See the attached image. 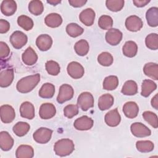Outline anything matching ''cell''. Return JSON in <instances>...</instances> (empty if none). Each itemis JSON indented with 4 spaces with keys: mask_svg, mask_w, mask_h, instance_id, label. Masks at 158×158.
<instances>
[{
    "mask_svg": "<svg viewBox=\"0 0 158 158\" xmlns=\"http://www.w3.org/2000/svg\"><path fill=\"white\" fill-rule=\"evenodd\" d=\"M130 130L132 134L138 138H143L151 135V130L141 122H135L131 125Z\"/></svg>",
    "mask_w": 158,
    "mask_h": 158,
    "instance_id": "cell-7",
    "label": "cell"
},
{
    "mask_svg": "<svg viewBox=\"0 0 158 158\" xmlns=\"http://www.w3.org/2000/svg\"><path fill=\"white\" fill-rule=\"evenodd\" d=\"M104 120L106 123L109 127H114L118 125L121 121V117L117 108L109 111L105 115Z\"/></svg>",
    "mask_w": 158,
    "mask_h": 158,
    "instance_id": "cell-14",
    "label": "cell"
},
{
    "mask_svg": "<svg viewBox=\"0 0 158 158\" xmlns=\"http://www.w3.org/2000/svg\"><path fill=\"white\" fill-rule=\"evenodd\" d=\"M1 120L4 123H11L15 117L14 109L10 105L4 104L0 107Z\"/></svg>",
    "mask_w": 158,
    "mask_h": 158,
    "instance_id": "cell-8",
    "label": "cell"
},
{
    "mask_svg": "<svg viewBox=\"0 0 158 158\" xmlns=\"http://www.w3.org/2000/svg\"><path fill=\"white\" fill-rule=\"evenodd\" d=\"M122 52L123 55L126 57H133L137 54L138 46L135 42L128 41L124 44L122 48Z\"/></svg>",
    "mask_w": 158,
    "mask_h": 158,
    "instance_id": "cell-29",
    "label": "cell"
},
{
    "mask_svg": "<svg viewBox=\"0 0 158 158\" xmlns=\"http://www.w3.org/2000/svg\"><path fill=\"white\" fill-rule=\"evenodd\" d=\"M56 113V109L52 103H43L39 110V115L41 118L48 120L53 117Z\"/></svg>",
    "mask_w": 158,
    "mask_h": 158,
    "instance_id": "cell-13",
    "label": "cell"
},
{
    "mask_svg": "<svg viewBox=\"0 0 158 158\" xmlns=\"http://www.w3.org/2000/svg\"><path fill=\"white\" fill-rule=\"evenodd\" d=\"M137 150L140 152H149L153 151L154 148V143L149 140L138 141L136 143Z\"/></svg>",
    "mask_w": 158,
    "mask_h": 158,
    "instance_id": "cell-37",
    "label": "cell"
},
{
    "mask_svg": "<svg viewBox=\"0 0 158 158\" xmlns=\"http://www.w3.org/2000/svg\"><path fill=\"white\" fill-rule=\"evenodd\" d=\"M20 114L23 118L29 120L33 119L35 117L34 106L28 101L23 102L20 107Z\"/></svg>",
    "mask_w": 158,
    "mask_h": 158,
    "instance_id": "cell-19",
    "label": "cell"
},
{
    "mask_svg": "<svg viewBox=\"0 0 158 158\" xmlns=\"http://www.w3.org/2000/svg\"><path fill=\"white\" fill-rule=\"evenodd\" d=\"M17 23L25 31H29L33 27V20L25 15H20L17 18Z\"/></svg>",
    "mask_w": 158,
    "mask_h": 158,
    "instance_id": "cell-38",
    "label": "cell"
},
{
    "mask_svg": "<svg viewBox=\"0 0 158 158\" xmlns=\"http://www.w3.org/2000/svg\"><path fill=\"white\" fill-rule=\"evenodd\" d=\"M10 42L12 46L17 49L24 46L28 41L27 36L21 31H15L10 36Z\"/></svg>",
    "mask_w": 158,
    "mask_h": 158,
    "instance_id": "cell-6",
    "label": "cell"
},
{
    "mask_svg": "<svg viewBox=\"0 0 158 158\" xmlns=\"http://www.w3.org/2000/svg\"><path fill=\"white\" fill-rule=\"evenodd\" d=\"M45 24L51 28L59 27L62 23V18L59 14L51 13L48 14L44 19Z\"/></svg>",
    "mask_w": 158,
    "mask_h": 158,
    "instance_id": "cell-25",
    "label": "cell"
},
{
    "mask_svg": "<svg viewBox=\"0 0 158 158\" xmlns=\"http://www.w3.org/2000/svg\"><path fill=\"white\" fill-rule=\"evenodd\" d=\"M17 158H31L34 156L33 148L27 144L20 145L15 152Z\"/></svg>",
    "mask_w": 158,
    "mask_h": 158,
    "instance_id": "cell-23",
    "label": "cell"
},
{
    "mask_svg": "<svg viewBox=\"0 0 158 158\" xmlns=\"http://www.w3.org/2000/svg\"><path fill=\"white\" fill-rule=\"evenodd\" d=\"M30 125L25 122H19L13 127L14 133L18 136L22 137L25 136L30 130Z\"/></svg>",
    "mask_w": 158,
    "mask_h": 158,
    "instance_id": "cell-33",
    "label": "cell"
},
{
    "mask_svg": "<svg viewBox=\"0 0 158 158\" xmlns=\"http://www.w3.org/2000/svg\"><path fill=\"white\" fill-rule=\"evenodd\" d=\"M151 104L152 107H154L156 110L158 109V98H157V94H156L151 99Z\"/></svg>",
    "mask_w": 158,
    "mask_h": 158,
    "instance_id": "cell-50",
    "label": "cell"
},
{
    "mask_svg": "<svg viewBox=\"0 0 158 158\" xmlns=\"http://www.w3.org/2000/svg\"><path fill=\"white\" fill-rule=\"evenodd\" d=\"M150 1L148 0H133V2L135 6L138 7H142L147 5Z\"/></svg>",
    "mask_w": 158,
    "mask_h": 158,
    "instance_id": "cell-49",
    "label": "cell"
},
{
    "mask_svg": "<svg viewBox=\"0 0 158 158\" xmlns=\"http://www.w3.org/2000/svg\"><path fill=\"white\" fill-rule=\"evenodd\" d=\"M74 94V90L72 86L69 84H63L59 88V94L57 97V101L59 104H62L70 100Z\"/></svg>",
    "mask_w": 158,
    "mask_h": 158,
    "instance_id": "cell-5",
    "label": "cell"
},
{
    "mask_svg": "<svg viewBox=\"0 0 158 158\" xmlns=\"http://www.w3.org/2000/svg\"><path fill=\"white\" fill-rule=\"evenodd\" d=\"M60 1H58V0H49V1H47V2L52 5V6H56L57 4L60 3Z\"/></svg>",
    "mask_w": 158,
    "mask_h": 158,
    "instance_id": "cell-51",
    "label": "cell"
},
{
    "mask_svg": "<svg viewBox=\"0 0 158 158\" xmlns=\"http://www.w3.org/2000/svg\"><path fill=\"white\" fill-rule=\"evenodd\" d=\"M68 74L74 79L81 78L85 73L83 67L78 62L73 61L70 62L67 68Z\"/></svg>",
    "mask_w": 158,
    "mask_h": 158,
    "instance_id": "cell-10",
    "label": "cell"
},
{
    "mask_svg": "<svg viewBox=\"0 0 158 158\" xmlns=\"http://www.w3.org/2000/svg\"><path fill=\"white\" fill-rule=\"evenodd\" d=\"M14 145V139L10 134L6 131L0 133V148L4 151H8Z\"/></svg>",
    "mask_w": 158,
    "mask_h": 158,
    "instance_id": "cell-20",
    "label": "cell"
},
{
    "mask_svg": "<svg viewBox=\"0 0 158 158\" xmlns=\"http://www.w3.org/2000/svg\"><path fill=\"white\" fill-rule=\"evenodd\" d=\"M14 77V69L12 68L6 69L0 72V86L6 88L10 86L13 81Z\"/></svg>",
    "mask_w": 158,
    "mask_h": 158,
    "instance_id": "cell-16",
    "label": "cell"
},
{
    "mask_svg": "<svg viewBox=\"0 0 158 158\" xmlns=\"http://www.w3.org/2000/svg\"><path fill=\"white\" fill-rule=\"evenodd\" d=\"M157 88V85L151 80H144L141 85V95L143 97H148L151 93Z\"/></svg>",
    "mask_w": 158,
    "mask_h": 158,
    "instance_id": "cell-28",
    "label": "cell"
},
{
    "mask_svg": "<svg viewBox=\"0 0 158 158\" xmlns=\"http://www.w3.org/2000/svg\"><path fill=\"white\" fill-rule=\"evenodd\" d=\"M95 12L91 8H87L81 12L79 15L80 21L86 26H91L94 21Z\"/></svg>",
    "mask_w": 158,
    "mask_h": 158,
    "instance_id": "cell-21",
    "label": "cell"
},
{
    "mask_svg": "<svg viewBox=\"0 0 158 158\" xmlns=\"http://www.w3.org/2000/svg\"><path fill=\"white\" fill-rule=\"evenodd\" d=\"M55 93L54 85L50 83H46L42 85L40 91V97L44 99H50L53 97Z\"/></svg>",
    "mask_w": 158,
    "mask_h": 158,
    "instance_id": "cell-30",
    "label": "cell"
},
{
    "mask_svg": "<svg viewBox=\"0 0 158 158\" xmlns=\"http://www.w3.org/2000/svg\"><path fill=\"white\" fill-rule=\"evenodd\" d=\"M22 59L25 65L31 66L37 62L38 56L34 49L30 46L23 52L22 55Z\"/></svg>",
    "mask_w": 158,
    "mask_h": 158,
    "instance_id": "cell-17",
    "label": "cell"
},
{
    "mask_svg": "<svg viewBox=\"0 0 158 158\" xmlns=\"http://www.w3.org/2000/svg\"><path fill=\"white\" fill-rule=\"evenodd\" d=\"M118 85V79L117 76L110 75L106 77L103 81V89L106 90H114Z\"/></svg>",
    "mask_w": 158,
    "mask_h": 158,
    "instance_id": "cell-35",
    "label": "cell"
},
{
    "mask_svg": "<svg viewBox=\"0 0 158 158\" xmlns=\"http://www.w3.org/2000/svg\"><path fill=\"white\" fill-rule=\"evenodd\" d=\"M44 10V6L41 1L33 0L29 2L28 10L35 15H41Z\"/></svg>",
    "mask_w": 158,
    "mask_h": 158,
    "instance_id": "cell-36",
    "label": "cell"
},
{
    "mask_svg": "<svg viewBox=\"0 0 158 158\" xmlns=\"http://www.w3.org/2000/svg\"><path fill=\"white\" fill-rule=\"evenodd\" d=\"M77 105L83 111H86L94 106V98L89 92L81 93L77 99Z\"/></svg>",
    "mask_w": 158,
    "mask_h": 158,
    "instance_id": "cell-3",
    "label": "cell"
},
{
    "mask_svg": "<svg viewBox=\"0 0 158 158\" xmlns=\"http://www.w3.org/2000/svg\"><path fill=\"white\" fill-rule=\"evenodd\" d=\"M65 30L67 34L73 38H76L80 36L84 31L83 28L75 23H69L67 25Z\"/></svg>",
    "mask_w": 158,
    "mask_h": 158,
    "instance_id": "cell-34",
    "label": "cell"
},
{
    "mask_svg": "<svg viewBox=\"0 0 158 158\" xmlns=\"http://www.w3.org/2000/svg\"><path fill=\"white\" fill-rule=\"evenodd\" d=\"M114 59L110 53L108 52H101L98 56V62L99 64L104 67H109L113 63Z\"/></svg>",
    "mask_w": 158,
    "mask_h": 158,
    "instance_id": "cell-40",
    "label": "cell"
},
{
    "mask_svg": "<svg viewBox=\"0 0 158 158\" xmlns=\"http://www.w3.org/2000/svg\"><path fill=\"white\" fill-rule=\"evenodd\" d=\"M75 52L80 56H86L89 49V46L88 41L85 40H80L78 41L74 45Z\"/></svg>",
    "mask_w": 158,
    "mask_h": 158,
    "instance_id": "cell-32",
    "label": "cell"
},
{
    "mask_svg": "<svg viewBox=\"0 0 158 158\" xmlns=\"http://www.w3.org/2000/svg\"><path fill=\"white\" fill-rule=\"evenodd\" d=\"M40 81V75H34L25 77L21 78L17 83L16 88L21 93H28L31 91Z\"/></svg>",
    "mask_w": 158,
    "mask_h": 158,
    "instance_id": "cell-1",
    "label": "cell"
},
{
    "mask_svg": "<svg viewBox=\"0 0 158 158\" xmlns=\"http://www.w3.org/2000/svg\"><path fill=\"white\" fill-rule=\"evenodd\" d=\"M10 29V23L6 20H0V33H6Z\"/></svg>",
    "mask_w": 158,
    "mask_h": 158,
    "instance_id": "cell-47",
    "label": "cell"
},
{
    "mask_svg": "<svg viewBox=\"0 0 158 158\" xmlns=\"http://www.w3.org/2000/svg\"><path fill=\"white\" fill-rule=\"evenodd\" d=\"M45 67L47 72L53 76L57 75L60 71L59 64L54 60H48L45 64Z\"/></svg>",
    "mask_w": 158,
    "mask_h": 158,
    "instance_id": "cell-42",
    "label": "cell"
},
{
    "mask_svg": "<svg viewBox=\"0 0 158 158\" xmlns=\"http://www.w3.org/2000/svg\"><path fill=\"white\" fill-rule=\"evenodd\" d=\"M52 130L44 127L38 128L33 135L34 140L40 144H46L49 142L51 138Z\"/></svg>",
    "mask_w": 158,
    "mask_h": 158,
    "instance_id": "cell-4",
    "label": "cell"
},
{
    "mask_svg": "<svg viewBox=\"0 0 158 158\" xmlns=\"http://www.w3.org/2000/svg\"><path fill=\"white\" fill-rule=\"evenodd\" d=\"M17 10V4L13 0H4L1 4V11L6 16L12 15Z\"/></svg>",
    "mask_w": 158,
    "mask_h": 158,
    "instance_id": "cell-22",
    "label": "cell"
},
{
    "mask_svg": "<svg viewBox=\"0 0 158 158\" xmlns=\"http://www.w3.org/2000/svg\"><path fill=\"white\" fill-rule=\"evenodd\" d=\"M122 33L117 28H110L106 33L105 39L106 42L111 46L118 44L122 40Z\"/></svg>",
    "mask_w": 158,
    "mask_h": 158,
    "instance_id": "cell-9",
    "label": "cell"
},
{
    "mask_svg": "<svg viewBox=\"0 0 158 158\" xmlns=\"http://www.w3.org/2000/svg\"><path fill=\"white\" fill-rule=\"evenodd\" d=\"M145 44L148 48L151 50L158 49V35L157 33H151L145 39Z\"/></svg>",
    "mask_w": 158,
    "mask_h": 158,
    "instance_id": "cell-39",
    "label": "cell"
},
{
    "mask_svg": "<svg viewBox=\"0 0 158 158\" xmlns=\"http://www.w3.org/2000/svg\"><path fill=\"white\" fill-rule=\"evenodd\" d=\"M123 0H107L106 5L107 8L112 12H118L122 9L124 6Z\"/></svg>",
    "mask_w": 158,
    "mask_h": 158,
    "instance_id": "cell-41",
    "label": "cell"
},
{
    "mask_svg": "<svg viewBox=\"0 0 158 158\" xmlns=\"http://www.w3.org/2000/svg\"><path fill=\"white\" fill-rule=\"evenodd\" d=\"M114 97L110 94H104L98 99V107L101 110H105L110 108L114 104Z\"/></svg>",
    "mask_w": 158,
    "mask_h": 158,
    "instance_id": "cell-26",
    "label": "cell"
},
{
    "mask_svg": "<svg viewBox=\"0 0 158 158\" xmlns=\"http://www.w3.org/2000/svg\"><path fill=\"white\" fill-rule=\"evenodd\" d=\"M143 72L148 77L155 80H158V65L157 63H146L143 67Z\"/></svg>",
    "mask_w": 158,
    "mask_h": 158,
    "instance_id": "cell-27",
    "label": "cell"
},
{
    "mask_svg": "<svg viewBox=\"0 0 158 158\" xmlns=\"http://www.w3.org/2000/svg\"><path fill=\"white\" fill-rule=\"evenodd\" d=\"M121 92L124 95L133 96L138 92L137 83L133 80H128L123 84Z\"/></svg>",
    "mask_w": 158,
    "mask_h": 158,
    "instance_id": "cell-31",
    "label": "cell"
},
{
    "mask_svg": "<svg viewBox=\"0 0 158 158\" xmlns=\"http://www.w3.org/2000/svg\"><path fill=\"white\" fill-rule=\"evenodd\" d=\"M52 44V38L47 34H41L36 40V45L41 51L49 50Z\"/></svg>",
    "mask_w": 158,
    "mask_h": 158,
    "instance_id": "cell-15",
    "label": "cell"
},
{
    "mask_svg": "<svg viewBox=\"0 0 158 158\" xmlns=\"http://www.w3.org/2000/svg\"><path fill=\"white\" fill-rule=\"evenodd\" d=\"M10 54V49L8 45L3 42H0V57L1 59H4L7 57Z\"/></svg>",
    "mask_w": 158,
    "mask_h": 158,
    "instance_id": "cell-46",
    "label": "cell"
},
{
    "mask_svg": "<svg viewBox=\"0 0 158 158\" xmlns=\"http://www.w3.org/2000/svg\"><path fill=\"white\" fill-rule=\"evenodd\" d=\"M146 18L148 24L152 27L158 25V8L152 7L149 8L146 13Z\"/></svg>",
    "mask_w": 158,
    "mask_h": 158,
    "instance_id": "cell-24",
    "label": "cell"
},
{
    "mask_svg": "<svg viewBox=\"0 0 158 158\" xmlns=\"http://www.w3.org/2000/svg\"><path fill=\"white\" fill-rule=\"evenodd\" d=\"M98 25L102 30H109L113 25V20L109 15H103L98 20Z\"/></svg>",
    "mask_w": 158,
    "mask_h": 158,
    "instance_id": "cell-43",
    "label": "cell"
},
{
    "mask_svg": "<svg viewBox=\"0 0 158 158\" xmlns=\"http://www.w3.org/2000/svg\"><path fill=\"white\" fill-rule=\"evenodd\" d=\"M75 149V145L72 140L64 138L58 140L54 146V151L57 156L64 157L70 155Z\"/></svg>",
    "mask_w": 158,
    "mask_h": 158,
    "instance_id": "cell-2",
    "label": "cell"
},
{
    "mask_svg": "<svg viewBox=\"0 0 158 158\" xmlns=\"http://www.w3.org/2000/svg\"><path fill=\"white\" fill-rule=\"evenodd\" d=\"M143 118L154 128L158 127V120L157 115L151 111H145L143 113Z\"/></svg>",
    "mask_w": 158,
    "mask_h": 158,
    "instance_id": "cell-44",
    "label": "cell"
},
{
    "mask_svg": "<svg viewBox=\"0 0 158 158\" xmlns=\"http://www.w3.org/2000/svg\"><path fill=\"white\" fill-rule=\"evenodd\" d=\"M123 112L128 118H135L139 112V107L134 101L127 102L123 106Z\"/></svg>",
    "mask_w": 158,
    "mask_h": 158,
    "instance_id": "cell-18",
    "label": "cell"
},
{
    "mask_svg": "<svg viewBox=\"0 0 158 158\" xmlns=\"http://www.w3.org/2000/svg\"><path fill=\"white\" fill-rule=\"evenodd\" d=\"M78 114V105L69 104L64 108V115L68 118H72Z\"/></svg>",
    "mask_w": 158,
    "mask_h": 158,
    "instance_id": "cell-45",
    "label": "cell"
},
{
    "mask_svg": "<svg viewBox=\"0 0 158 158\" xmlns=\"http://www.w3.org/2000/svg\"><path fill=\"white\" fill-rule=\"evenodd\" d=\"M86 0H69V2L72 7H81L86 3Z\"/></svg>",
    "mask_w": 158,
    "mask_h": 158,
    "instance_id": "cell-48",
    "label": "cell"
},
{
    "mask_svg": "<svg viewBox=\"0 0 158 158\" xmlns=\"http://www.w3.org/2000/svg\"><path fill=\"white\" fill-rule=\"evenodd\" d=\"M125 24L127 29L133 32L140 30L143 26L142 20L139 17L134 15L127 17Z\"/></svg>",
    "mask_w": 158,
    "mask_h": 158,
    "instance_id": "cell-12",
    "label": "cell"
},
{
    "mask_svg": "<svg viewBox=\"0 0 158 158\" xmlns=\"http://www.w3.org/2000/svg\"><path fill=\"white\" fill-rule=\"evenodd\" d=\"M93 124L94 121L91 118L87 115H83L75 120L73 126L75 128L78 130L84 131L91 129L93 127Z\"/></svg>",
    "mask_w": 158,
    "mask_h": 158,
    "instance_id": "cell-11",
    "label": "cell"
}]
</instances>
